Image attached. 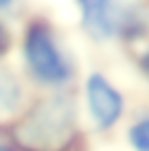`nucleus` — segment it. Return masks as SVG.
I'll list each match as a JSON object with an SVG mask.
<instances>
[{"mask_svg":"<svg viewBox=\"0 0 149 151\" xmlns=\"http://www.w3.org/2000/svg\"><path fill=\"white\" fill-rule=\"evenodd\" d=\"M9 136L20 151H73L79 140L75 101L66 94L42 96L13 121Z\"/></svg>","mask_w":149,"mask_h":151,"instance_id":"f257e3e1","label":"nucleus"},{"mask_svg":"<svg viewBox=\"0 0 149 151\" xmlns=\"http://www.w3.org/2000/svg\"><path fill=\"white\" fill-rule=\"evenodd\" d=\"M22 57L31 79L46 88L68 86L75 75L73 61L46 20L29 22L22 37Z\"/></svg>","mask_w":149,"mask_h":151,"instance_id":"f03ea898","label":"nucleus"},{"mask_svg":"<svg viewBox=\"0 0 149 151\" xmlns=\"http://www.w3.org/2000/svg\"><path fill=\"white\" fill-rule=\"evenodd\" d=\"M83 99L90 121L99 132L114 129L125 114V99L103 72H90L83 81Z\"/></svg>","mask_w":149,"mask_h":151,"instance_id":"7ed1b4c3","label":"nucleus"},{"mask_svg":"<svg viewBox=\"0 0 149 151\" xmlns=\"http://www.w3.org/2000/svg\"><path fill=\"white\" fill-rule=\"evenodd\" d=\"M83 31L96 42L112 40L130 29V13L119 0H77Z\"/></svg>","mask_w":149,"mask_h":151,"instance_id":"20e7f679","label":"nucleus"},{"mask_svg":"<svg viewBox=\"0 0 149 151\" xmlns=\"http://www.w3.org/2000/svg\"><path fill=\"white\" fill-rule=\"evenodd\" d=\"M22 103V86L13 72L0 68V114L18 112Z\"/></svg>","mask_w":149,"mask_h":151,"instance_id":"39448f33","label":"nucleus"},{"mask_svg":"<svg viewBox=\"0 0 149 151\" xmlns=\"http://www.w3.org/2000/svg\"><path fill=\"white\" fill-rule=\"evenodd\" d=\"M127 142L134 151H149V114L138 116L127 129Z\"/></svg>","mask_w":149,"mask_h":151,"instance_id":"423d86ee","label":"nucleus"},{"mask_svg":"<svg viewBox=\"0 0 149 151\" xmlns=\"http://www.w3.org/2000/svg\"><path fill=\"white\" fill-rule=\"evenodd\" d=\"M11 33H9V29H7V24H2L0 22V57H4L9 53V48H11Z\"/></svg>","mask_w":149,"mask_h":151,"instance_id":"0eeeda50","label":"nucleus"},{"mask_svg":"<svg viewBox=\"0 0 149 151\" xmlns=\"http://www.w3.org/2000/svg\"><path fill=\"white\" fill-rule=\"evenodd\" d=\"M138 68H140V75L149 81V46L140 53V57H138Z\"/></svg>","mask_w":149,"mask_h":151,"instance_id":"6e6552de","label":"nucleus"},{"mask_svg":"<svg viewBox=\"0 0 149 151\" xmlns=\"http://www.w3.org/2000/svg\"><path fill=\"white\" fill-rule=\"evenodd\" d=\"M15 4V0H0V11H7Z\"/></svg>","mask_w":149,"mask_h":151,"instance_id":"1a4fd4ad","label":"nucleus"},{"mask_svg":"<svg viewBox=\"0 0 149 151\" xmlns=\"http://www.w3.org/2000/svg\"><path fill=\"white\" fill-rule=\"evenodd\" d=\"M0 151H20L18 147H13V145H4V142H0Z\"/></svg>","mask_w":149,"mask_h":151,"instance_id":"9d476101","label":"nucleus"}]
</instances>
